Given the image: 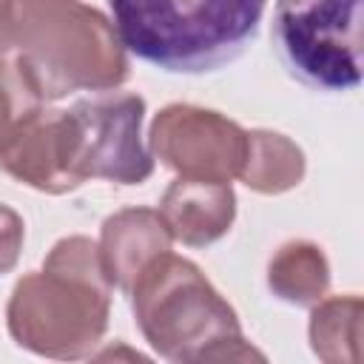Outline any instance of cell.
Returning a JSON list of instances; mask_svg holds the SVG:
<instances>
[{"label": "cell", "instance_id": "12", "mask_svg": "<svg viewBox=\"0 0 364 364\" xmlns=\"http://www.w3.org/2000/svg\"><path fill=\"white\" fill-rule=\"evenodd\" d=\"M361 299L355 293L316 301L310 316V344L321 361L355 364L361 358Z\"/></svg>", "mask_w": 364, "mask_h": 364}, {"label": "cell", "instance_id": "11", "mask_svg": "<svg viewBox=\"0 0 364 364\" xmlns=\"http://www.w3.org/2000/svg\"><path fill=\"white\" fill-rule=\"evenodd\" d=\"M239 176L259 193H282L301 182L304 154L296 142L273 131H247V154Z\"/></svg>", "mask_w": 364, "mask_h": 364}, {"label": "cell", "instance_id": "9", "mask_svg": "<svg viewBox=\"0 0 364 364\" xmlns=\"http://www.w3.org/2000/svg\"><path fill=\"white\" fill-rule=\"evenodd\" d=\"M171 230L156 210L128 208L105 219L100 259L111 287L131 293L139 270L159 253L171 250Z\"/></svg>", "mask_w": 364, "mask_h": 364}, {"label": "cell", "instance_id": "8", "mask_svg": "<svg viewBox=\"0 0 364 364\" xmlns=\"http://www.w3.org/2000/svg\"><path fill=\"white\" fill-rule=\"evenodd\" d=\"M159 216L173 239L191 247H205L222 239L236 216V196L228 182L179 176L162 196Z\"/></svg>", "mask_w": 364, "mask_h": 364}, {"label": "cell", "instance_id": "15", "mask_svg": "<svg viewBox=\"0 0 364 364\" xmlns=\"http://www.w3.org/2000/svg\"><path fill=\"white\" fill-rule=\"evenodd\" d=\"M14 46L11 40V17H9V0H0V57Z\"/></svg>", "mask_w": 364, "mask_h": 364}, {"label": "cell", "instance_id": "10", "mask_svg": "<svg viewBox=\"0 0 364 364\" xmlns=\"http://www.w3.org/2000/svg\"><path fill=\"white\" fill-rule=\"evenodd\" d=\"M267 284L276 299L287 304H316L330 287V264L318 245L296 239L279 247L267 267Z\"/></svg>", "mask_w": 364, "mask_h": 364}, {"label": "cell", "instance_id": "6", "mask_svg": "<svg viewBox=\"0 0 364 364\" xmlns=\"http://www.w3.org/2000/svg\"><path fill=\"white\" fill-rule=\"evenodd\" d=\"M145 100L105 91L57 111L63 168L74 188L91 179L139 185L151 176L154 159L139 139Z\"/></svg>", "mask_w": 364, "mask_h": 364}, {"label": "cell", "instance_id": "13", "mask_svg": "<svg viewBox=\"0 0 364 364\" xmlns=\"http://www.w3.org/2000/svg\"><path fill=\"white\" fill-rule=\"evenodd\" d=\"M43 97L20 63H0V145L34 114Z\"/></svg>", "mask_w": 364, "mask_h": 364}, {"label": "cell", "instance_id": "14", "mask_svg": "<svg viewBox=\"0 0 364 364\" xmlns=\"http://www.w3.org/2000/svg\"><path fill=\"white\" fill-rule=\"evenodd\" d=\"M20 247H23V219L9 205H0V276L17 264Z\"/></svg>", "mask_w": 364, "mask_h": 364}, {"label": "cell", "instance_id": "5", "mask_svg": "<svg viewBox=\"0 0 364 364\" xmlns=\"http://www.w3.org/2000/svg\"><path fill=\"white\" fill-rule=\"evenodd\" d=\"M364 0H276L273 48L284 71L321 94H347L361 82Z\"/></svg>", "mask_w": 364, "mask_h": 364}, {"label": "cell", "instance_id": "3", "mask_svg": "<svg viewBox=\"0 0 364 364\" xmlns=\"http://www.w3.org/2000/svg\"><path fill=\"white\" fill-rule=\"evenodd\" d=\"M131 296L142 336L168 361L264 358L245 344L233 307L188 259L168 250L154 256L134 279Z\"/></svg>", "mask_w": 364, "mask_h": 364}, {"label": "cell", "instance_id": "2", "mask_svg": "<svg viewBox=\"0 0 364 364\" xmlns=\"http://www.w3.org/2000/svg\"><path fill=\"white\" fill-rule=\"evenodd\" d=\"M111 282L100 247L85 236L57 242L46 270L17 282L9 301V330L20 347L51 358H80L108 324Z\"/></svg>", "mask_w": 364, "mask_h": 364}, {"label": "cell", "instance_id": "7", "mask_svg": "<svg viewBox=\"0 0 364 364\" xmlns=\"http://www.w3.org/2000/svg\"><path fill=\"white\" fill-rule=\"evenodd\" d=\"M151 148L168 168L188 179L228 182L242 171L247 131L216 111L168 105L151 125Z\"/></svg>", "mask_w": 364, "mask_h": 364}, {"label": "cell", "instance_id": "4", "mask_svg": "<svg viewBox=\"0 0 364 364\" xmlns=\"http://www.w3.org/2000/svg\"><path fill=\"white\" fill-rule=\"evenodd\" d=\"M20 65L43 100L77 88H114L128 63L114 26L80 0H9Z\"/></svg>", "mask_w": 364, "mask_h": 364}, {"label": "cell", "instance_id": "1", "mask_svg": "<svg viewBox=\"0 0 364 364\" xmlns=\"http://www.w3.org/2000/svg\"><path fill=\"white\" fill-rule=\"evenodd\" d=\"M267 0H108L125 51L171 74H210L256 40Z\"/></svg>", "mask_w": 364, "mask_h": 364}]
</instances>
